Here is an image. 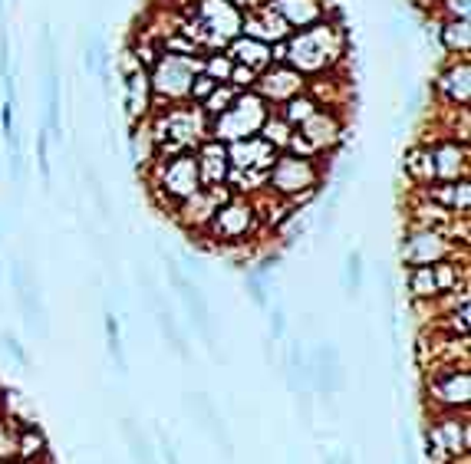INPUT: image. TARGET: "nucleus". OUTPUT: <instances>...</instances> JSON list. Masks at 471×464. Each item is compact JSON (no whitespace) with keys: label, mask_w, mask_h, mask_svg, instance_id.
Returning <instances> with one entry per match:
<instances>
[{"label":"nucleus","mask_w":471,"mask_h":464,"mask_svg":"<svg viewBox=\"0 0 471 464\" xmlns=\"http://www.w3.org/2000/svg\"><path fill=\"white\" fill-rule=\"evenodd\" d=\"M258 76H260V73H254V70H250V66H240V63H234L231 79H228V83H231L234 89H240V93H244V89H254V83H258Z\"/></svg>","instance_id":"72a5a7b5"},{"label":"nucleus","mask_w":471,"mask_h":464,"mask_svg":"<svg viewBox=\"0 0 471 464\" xmlns=\"http://www.w3.org/2000/svg\"><path fill=\"white\" fill-rule=\"evenodd\" d=\"M123 435L125 441H129V448H132V455L139 464H155V455H152L149 441H145V435H139V429H135L132 421H123Z\"/></svg>","instance_id":"393cba45"},{"label":"nucleus","mask_w":471,"mask_h":464,"mask_svg":"<svg viewBox=\"0 0 471 464\" xmlns=\"http://www.w3.org/2000/svg\"><path fill=\"white\" fill-rule=\"evenodd\" d=\"M294 132H297L294 125L284 123V119H280V115H277L274 109H270V115L264 119V125H260L258 135H260V139H264L274 152H287V145H290V135H294Z\"/></svg>","instance_id":"412c9836"},{"label":"nucleus","mask_w":471,"mask_h":464,"mask_svg":"<svg viewBox=\"0 0 471 464\" xmlns=\"http://www.w3.org/2000/svg\"><path fill=\"white\" fill-rule=\"evenodd\" d=\"M471 0H436L432 17L436 20H468Z\"/></svg>","instance_id":"a878e982"},{"label":"nucleus","mask_w":471,"mask_h":464,"mask_svg":"<svg viewBox=\"0 0 471 464\" xmlns=\"http://www.w3.org/2000/svg\"><path fill=\"white\" fill-rule=\"evenodd\" d=\"M428 202H436L438 208H445L452 218H468V204H471V188L468 178H455V182H432L422 188Z\"/></svg>","instance_id":"dca6fc26"},{"label":"nucleus","mask_w":471,"mask_h":464,"mask_svg":"<svg viewBox=\"0 0 471 464\" xmlns=\"http://www.w3.org/2000/svg\"><path fill=\"white\" fill-rule=\"evenodd\" d=\"M317 109H320V103H317V99H313L310 93H307V89H303V93H297V96L284 99L280 105H274V113L280 115L284 123L294 125V129H300V125L307 123V119H310V115L317 113Z\"/></svg>","instance_id":"aec40b11"},{"label":"nucleus","mask_w":471,"mask_h":464,"mask_svg":"<svg viewBox=\"0 0 471 464\" xmlns=\"http://www.w3.org/2000/svg\"><path fill=\"white\" fill-rule=\"evenodd\" d=\"M228 4H234V7H238L240 14H248V10H258V7H264L267 0H228Z\"/></svg>","instance_id":"ea45409f"},{"label":"nucleus","mask_w":471,"mask_h":464,"mask_svg":"<svg viewBox=\"0 0 471 464\" xmlns=\"http://www.w3.org/2000/svg\"><path fill=\"white\" fill-rule=\"evenodd\" d=\"M297 132H300L303 139L310 142L320 155H327V152L337 149L339 142H343V135H347V119L339 115V109H317Z\"/></svg>","instance_id":"9d476101"},{"label":"nucleus","mask_w":471,"mask_h":464,"mask_svg":"<svg viewBox=\"0 0 471 464\" xmlns=\"http://www.w3.org/2000/svg\"><path fill=\"white\" fill-rule=\"evenodd\" d=\"M402 172H406V178H409L412 184H418V188H426V184L436 182V168H432V149H428V145H422V142H416V145L406 152Z\"/></svg>","instance_id":"6ab92c4d"},{"label":"nucleus","mask_w":471,"mask_h":464,"mask_svg":"<svg viewBox=\"0 0 471 464\" xmlns=\"http://www.w3.org/2000/svg\"><path fill=\"white\" fill-rule=\"evenodd\" d=\"M83 66H86V73L93 76L96 73V40H83Z\"/></svg>","instance_id":"4c0bfd02"},{"label":"nucleus","mask_w":471,"mask_h":464,"mask_svg":"<svg viewBox=\"0 0 471 464\" xmlns=\"http://www.w3.org/2000/svg\"><path fill=\"white\" fill-rule=\"evenodd\" d=\"M436 96L452 109H462L471 99V60L468 56H448L436 76Z\"/></svg>","instance_id":"1a4fd4ad"},{"label":"nucleus","mask_w":471,"mask_h":464,"mask_svg":"<svg viewBox=\"0 0 471 464\" xmlns=\"http://www.w3.org/2000/svg\"><path fill=\"white\" fill-rule=\"evenodd\" d=\"M409 297L412 300H438V283L432 263L428 267H409Z\"/></svg>","instance_id":"4be33fe9"},{"label":"nucleus","mask_w":471,"mask_h":464,"mask_svg":"<svg viewBox=\"0 0 471 464\" xmlns=\"http://www.w3.org/2000/svg\"><path fill=\"white\" fill-rule=\"evenodd\" d=\"M36 168H40V178H44V188L50 192V182H54V172H50V135L40 132L36 135Z\"/></svg>","instance_id":"c85d7f7f"},{"label":"nucleus","mask_w":471,"mask_h":464,"mask_svg":"<svg viewBox=\"0 0 471 464\" xmlns=\"http://www.w3.org/2000/svg\"><path fill=\"white\" fill-rule=\"evenodd\" d=\"M165 461H169V464H178V458H175V451H172L169 441H165Z\"/></svg>","instance_id":"79ce46f5"},{"label":"nucleus","mask_w":471,"mask_h":464,"mask_svg":"<svg viewBox=\"0 0 471 464\" xmlns=\"http://www.w3.org/2000/svg\"><path fill=\"white\" fill-rule=\"evenodd\" d=\"M248 290H250V297H254V303H258V307H267V293H264V281H260V273H250V277H248Z\"/></svg>","instance_id":"e433bc0d"},{"label":"nucleus","mask_w":471,"mask_h":464,"mask_svg":"<svg viewBox=\"0 0 471 464\" xmlns=\"http://www.w3.org/2000/svg\"><path fill=\"white\" fill-rule=\"evenodd\" d=\"M343 287H347L349 297H356V293H359V287H363V254H359V251H353V254L347 257V273H343Z\"/></svg>","instance_id":"cd10ccee"},{"label":"nucleus","mask_w":471,"mask_h":464,"mask_svg":"<svg viewBox=\"0 0 471 464\" xmlns=\"http://www.w3.org/2000/svg\"><path fill=\"white\" fill-rule=\"evenodd\" d=\"M4 346H7V352H14L17 356V362H24V366H30V356L24 352V346H20L14 336H4Z\"/></svg>","instance_id":"58836bf2"},{"label":"nucleus","mask_w":471,"mask_h":464,"mask_svg":"<svg viewBox=\"0 0 471 464\" xmlns=\"http://www.w3.org/2000/svg\"><path fill=\"white\" fill-rule=\"evenodd\" d=\"M10 455H17V439H14L7 425L0 421V458H10Z\"/></svg>","instance_id":"c9c22d12"},{"label":"nucleus","mask_w":471,"mask_h":464,"mask_svg":"<svg viewBox=\"0 0 471 464\" xmlns=\"http://www.w3.org/2000/svg\"><path fill=\"white\" fill-rule=\"evenodd\" d=\"M436 40L448 56H468L471 50V24L468 20H436Z\"/></svg>","instance_id":"a211bd4d"},{"label":"nucleus","mask_w":471,"mask_h":464,"mask_svg":"<svg viewBox=\"0 0 471 464\" xmlns=\"http://www.w3.org/2000/svg\"><path fill=\"white\" fill-rule=\"evenodd\" d=\"M201 70V56H178V53H162L155 66L149 70L152 83V109L155 105L188 103V86L195 73Z\"/></svg>","instance_id":"20e7f679"},{"label":"nucleus","mask_w":471,"mask_h":464,"mask_svg":"<svg viewBox=\"0 0 471 464\" xmlns=\"http://www.w3.org/2000/svg\"><path fill=\"white\" fill-rule=\"evenodd\" d=\"M234 70V60L224 50H205L201 53V73L214 79V83H228Z\"/></svg>","instance_id":"5701e85b"},{"label":"nucleus","mask_w":471,"mask_h":464,"mask_svg":"<svg viewBox=\"0 0 471 464\" xmlns=\"http://www.w3.org/2000/svg\"><path fill=\"white\" fill-rule=\"evenodd\" d=\"M149 165H152V188L165 194L169 204L185 202L188 194H195L201 188L195 152H182V155H169V158L155 155Z\"/></svg>","instance_id":"39448f33"},{"label":"nucleus","mask_w":471,"mask_h":464,"mask_svg":"<svg viewBox=\"0 0 471 464\" xmlns=\"http://www.w3.org/2000/svg\"><path fill=\"white\" fill-rule=\"evenodd\" d=\"M10 76V36L7 30L0 26V79Z\"/></svg>","instance_id":"f704fd0d"},{"label":"nucleus","mask_w":471,"mask_h":464,"mask_svg":"<svg viewBox=\"0 0 471 464\" xmlns=\"http://www.w3.org/2000/svg\"><path fill=\"white\" fill-rule=\"evenodd\" d=\"M267 115H270V103L260 99L254 89H244L221 115L208 119V139H218L224 142V145L238 139H250V135L260 132Z\"/></svg>","instance_id":"7ed1b4c3"},{"label":"nucleus","mask_w":471,"mask_h":464,"mask_svg":"<svg viewBox=\"0 0 471 464\" xmlns=\"http://www.w3.org/2000/svg\"><path fill=\"white\" fill-rule=\"evenodd\" d=\"M323 182V162L320 158H300L294 152H277V158L267 168V192H274L277 198L303 204L320 192Z\"/></svg>","instance_id":"f03ea898"},{"label":"nucleus","mask_w":471,"mask_h":464,"mask_svg":"<svg viewBox=\"0 0 471 464\" xmlns=\"http://www.w3.org/2000/svg\"><path fill=\"white\" fill-rule=\"evenodd\" d=\"M303 89H307V76H303L300 70H294L290 63H274V66H267V70L258 76V83H254V93H258L260 99H267L270 109L280 105L284 99L303 93Z\"/></svg>","instance_id":"6e6552de"},{"label":"nucleus","mask_w":471,"mask_h":464,"mask_svg":"<svg viewBox=\"0 0 471 464\" xmlns=\"http://www.w3.org/2000/svg\"><path fill=\"white\" fill-rule=\"evenodd\" d=\"M240 34L254 36L260 44H280V40H287L294 30H290V24H287V20L270 7V0H267L264 7L240 14Z\"/></svg>","instance_id":"9b49d317"},{"label":"nucleus","mask_w":471,"mask_h":464,"mask_svg":"<svg viewBox=\"0 0 471 464\" xmlns=\"http://www.w3.org/2000/svg\"><path fill=\"white\" fill-rule=\"evenodd\" d=\"M432 168H436V182H455V178H468V145L448 139H436L432 145Z\"/></svg>","instance_id":"f8f14e48"},{"label":"nucleus","mask_w":471,"mask_h":464,"mask_svg":"<svg viewBox=\"0 0 471 464\" xmlns=\"http://www.w3.org/2000/svg\"><path fill=\"white\" fill-rule=\"evenodd\" d=\"M159 326H162V333H165V340L172 342V350L182 356V360H188V346H185V336L178 333V326L175 320H172V313L165 307H159Z\"/></svg>","instance_id":"bb28decb"},{"label":"nucleus","mask_w":471,"mask_h":464,"mask_svg":"<svg viewBox=\"0 0 471 464\" xmlns=\"http://www.w3.org/2000/svg\"><path fill=\"white\" fill-rule=\"evenodd\" d=\"M428 392H432V399H438V402L452 405V409H458V405H468V395H471V376L465 366H445L442 372H436L432 376V382H428Z\"/></svg>","instance_id":"ddd939ff"},{"label":"nucleus","mask_w":471,"mask_h":464,"mask_svg":"<svg viewBox=\"0 0 471 464\" xmlns=\"http://www.w3.org/2000/svg\"><path fill=\"white\" fill-rule=\"evenodd\" d=\"M214 86H218V83H214V79L208 76V73L198 70L195 79H191V86H188V103H191V105H201L208 96H211V89H214Z\"/></svg>","instance_id":"c756f323"},{"label":"nucleus","mask_w":471,"mask_h":464,"mask_svg":"<svg viewBox=\"0 0 471 464\" xmlns=\"http://www.w3.org/2000/svg\"><path fill=\"white\" fill-rule=\"evenodd\" d=\"M123 103H125V123L135 125L142 123L152 113V83L149 70H135L123 76Z\"/></svg>","instance_id":"2eb2a0df"},{"label":"nucleus","mask_w":471,"mask_h":464,"mask_svg":"<svg viewBox=\"0 0 471 464\" xmlns=\"http://www.w3.org/2000/svg\"><path fill=\"white\" fill-rule=\"evenodd\" d=\"M106 336H109V352H113V360H116V369L125 372V356H123V342H119V323L116 316H106Z\"/></svg>","instance_id":"7c9ffc66"},{"label":"nucleus","mask_w":471,"mask_h":464,"mask_svg":"<svg viewBox=\"0 0 471 464\" xmlns=\"http://www.w3.org/2000/svg\"><path fill=\"white\" fill-rule=\"evenodd\" d=\"M83 178H86L89 192L96 194L99 214H103V218H109V198H106V188H103V182H99V175L93 172V168H83Z\"/></svg>","instance_id":"473e14b6"},{"label":"nucleus","mask_w":471,"mask_h":464,"mask_svg":"<svg viewBox=\"0 0 471 464\" xmlns=\"http://www.w3.org/2000/svg\"><path fill=\"white\" fill-rule=\"evenodd\" d=\"M238 93H240V89H234L231 83H218V86L211 89V96H208L205 103L198 105V109H201L208 119H214V115H221L224 109H228V105L238 99Z\"/></svg>","instance_id":"b1692460"},{"label":"nucleus","mask_w":471,"mask_h":464,"mask_svg":"<svg viewBox=\"0 0 471 464\" xmlns=\"http://www.w3.org/2000/svg\"><path fill=\"white\" fill-rule=\"evenodd\" d=\"M270 333L284 336V310H274V316H270Z\"/></svg>","instance_id":"a19ab883"},{"label":"nucleus","mask_w":471,"mask_h":464,"mask_svg":"<svg viewBox=\"0 0 471 464\" xmlns=\"http://www.w3.org/2000/svg\"><path fill=\"white\" fill-rule=\"evenodd\" d=\"M349 36L343 20H320V24L294 30L287 36V63L300 70L303 76H320L327 70H337L347 60Z\"/></svg>","instance_id":"f257e3e1"},{"label":"nucleus","mask_w":471,"mask_h":464,"mask_svg":"<svg viewBox=\"0 0 471 464\" xmlns=\"http://www.w3.org/2000/svg\"><path fill=\"white\" fill-rule=\"evenodd\" d=\"M224 53H228L234 63H240V66H250L254 73H264L267 66H270V44H260L254 36L238 34L231 44L224 46Z\"/></svg>","instance_id":"f3484780"},{"label":"nucleus","mask_w":471,"mask_h":464,"mask_svg":"<svg viewBox=\"0 0 471 464\" xmlns=\"http://www.w3.org/2000/svg\"><path fill=\"white\" fill-rule=\"evenodd\" d=\"M44 448H46L44 435H40V431H34V429H27V431H24V439H17V451L24 458L44 455Z\"/></svg>","instance_id":"2f4dec72"},{"label":"nucleus","mask_w":471,"mask_h":464,"mask_svg":"<svg viewBox=\"0 0 471 464\" xmlns=\"http://www.w3.org/2000/svg\"><path fill=\"white\" fill-rule=\"evenodd\" d=\"M455 254H458V247H455L452 237H445V231L432 228H409L399 244L402 267H428V263H438Z\"/></svg>","instance_id":"423d86ee"},{"label":"nucleus","mask_w":471,"mask_h":464,"mask_svg":"<svg viewBox=\"0 0 471 464\" xmlns=\"http://www.w3.org/2000/svg\"><path fill=\"white\" fill-rule=\"evenodd\" d=\"M254 224H258V208L231 194V198L211 214L208 231H211V237H218L221 244H240V241H248Z\"/></svg>","instance_id":"0eeeda50"},{"label":"nucleus","mask_w":471,"mask_h":464,"mask_svg":"<svg viewBox=\"0 0 471 464\" xmlns=\"http://www.w3.org/2000/svg\"><path fill=\"white\" fill-rule=\"evenodd\" d=\"M195 162H198V175L205 188L214 184H228V172H231V162H228V145L218 139H205L195 145Z\"/></svg>","instance_id":"4468645a"}]
</instances>
